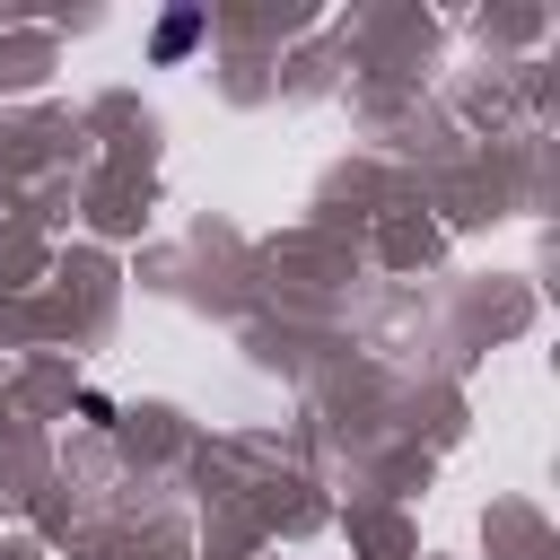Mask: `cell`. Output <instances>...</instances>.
Listing matches in <instances>:
<instances>
[{
  "label": "cell",
  "instance_id": "1",
  "mask_svg": "<svg viewBox=\"0 0 560 560\" xmlns=\"http://www.w3.org/2000/svg\"><path fill=\"white\" fill-rule=\"evenodd\" d=\"M192 44H201V9H175V18L158 26V44H149V52H158V61H184Z\"/></svg>",
  "mask_w": 560,
  "mask_h": 560
}]
</instances>
